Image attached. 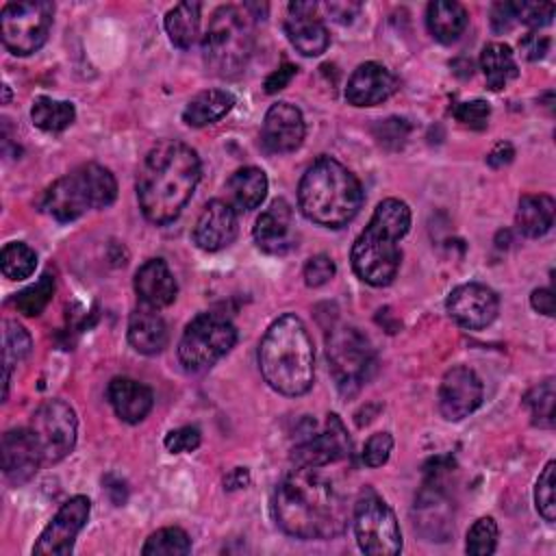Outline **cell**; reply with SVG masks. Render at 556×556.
Here are the masks:
<instances>
[{"label":"cell","instance_id":"1","mask_svg":"<svg viewBox=\"0 0 556 556\" xmlns=\"http://www.w3.org/2000/svg\"><path fill=\"white\" fill-rule=\"evenodd\" d=\"M274 517L282 532L304 541L334 539L348 526L343 497L311 467H295L280 480Z\"/></svg>","mask_w":556,"mask_h":556},{"label":"cell","instance_id":"2","mask_svg":"<svg viewBox=\"0 0 556 556\" xmlns=\"http://www.w3.org/2000/svg\"><path fill=\"white\" fill-rule=\"evenodd\" d=\"M200 172L198 152L182 141L165 139L150 148L135 182L143 217L159 226L174 222L191 200Z\"/></svg>","mask_w":556,"mask_h":556},{"label":"cell","instance_id":"3","mask_svg":"<svg viewBox=\"0 0 556 556\" xmlns=\"http://www.w3.org/2000/svg\"><path fill=\"white\" fill-rule=\"evenodd\" d=\"M258 369L265 382L289 397L304 395L315 380V350L304 321L285 313L271 321L258 343Z\"/></svg>","mask_w":556,"mask_h":556},{"label":"cell","instance_id":"4","mask_svg":"<svg viewBox=\"0 0 556 556\" xmlns=\"http://www.w3.org/2000/svg\"><path fill=\"white\" fill-rule=\"evenodd\" d=\"M363 204L358 178L337 159H315L298 185V206L306 219L326 228L352 222Z\"/></svg>","mask_w":556,"mask_h":556},{"label":"cell","instance_id":"5","mask_svg":"<svg viewBox=\"0 0 556 556\" xmlns=\"http://www.w3.org/2000/svg\"><path fill=\"white\" fill-rule=\"evenodd\" d=\"M408 204L397 198L382 200L352 245L350 261L354 274L371 287H387L400 269L402 252L397 241L408 232Z\"/></svg>","mask_w":556,"mask_h":556},{"label":"cell","instance_id":"6","mask_svg":"<svg viewBox=\"0 0 556 556\" xmlns=\"http://www.w3.org/2000/svg\"><path fill=\"white\" fill-rule=\"evenodd\" d=\"M115 195V176L98 163H83L43 191L41 208L56 222H74L91 208L111 206Z\"/></svg>","mask_w":556,"mask_h":556},{"label":"cell","instance_id":"7","mask_svg":"<svg viewBox=\"0 0 556 556\" xmlns=\"http://www.w3.org/2000/svg\"><path fill=\"white\" fill-rule=\"evenodd\" d=\"M254 50L252 13L237 4H222L211 15L202 37V56L206 67L222 78L239 76Z\"/></svg>","mask_w":556,"mask_h":556},{"label":"cell","instance_id":"8","mask_svg":"<svg viewBox=\"0 0 556 556\" xmlns=\"http://www.w3.org/2000/svg\"><path fill=\"white\" fill-rule=\"evenodd\" d=\"M237 341V328L217 313L195 315L178 343V358L187 371L200 374L226 356Z\"/></svg>","mask_w":556,"mask_h":556},{"label":"cell","instance_id":"9","mask_svg":"<svg viewBox=\"0 0 556 556\" xmlns=\"http://www.w3.org/2000/svg\"><path fill=\"white\" fill-rule=\"evenodd\" d=\"M54 4L48 0L9 2L0 13V35L4 48L15 56L37 52L52 28Z\"/></svg>","mask_w":556,"mask_h":556},{"label":"cell","instance_id":"10","mask_svg":"<svg viewBox=\"0 0 556 556\" xmlns=\"http://www.w3.org/2000/svg\"><path fill=\"white\" fill-rule=\"evenodd\" d=\"M332 378L341 393H356L374 374L376 356L371 343L356 328H337L326 343Z\"/></svg>","mask_w":556,"mask_h":556},{"label":"cell","instance_id":"11","mask_svg":"<svg viewBox=\"0 0 556 556\" xmlns=\"http://www.w3.org/2000/svg\"><path fill=\"white\" fill-rule=\"evenodd\" d=\"M354 534L365 554L395 556L402 549V530L389 504L376 495H363L354 506Z\"/></svg>","mask_w":556,"mask_h":556},{"label":"cell","instance_id":"12","mask_svg":"<svg viewBox=\"0 0 556 556\" xmlns=\"http://www.w3.org/2000/svg\"><path fill=\"white\" fill-rule=\"evenodd\" d=\"M28 430L37 441L43 463L50 465L63 460L74 450L78 419L67 402L48 400L30 415Z\"/></svg>","mask_w":556,"mask_h":556},{"label":"cell","instance_id":"13","mask_svg":"<svg viewBox=\"0 0 556 556\" xmlns=\"http://www.w3.org/2000/svg\"><path fill=\"white\" fill-rule=\"evenodd\" d=\"M350 450L352 443L348 430L343 421L332 413L326 417L319 430L315 428V421H306V428L302 430L291 450V460L295 467L317 469L343 460L345 456H350Z\"/></svg>","mask_w":556,"mask_h":556},{"label":"cell","instance_id":"14","mask_svg":"<svg viewBox=\"0 0 556 556\" xmlns=\"http://www.w3.org/2000/svg\"><path fill=\"white\" fill-rule=\"evenodd\" d=\"M91 513V502L85 495L70 497L52 517V521L43 528L37 543L33 545V554L37 556H67L74 549V541L78 532L85 528Z\"/></svg>","mask_w":556,"mask_h":556},{"label":"cell","instance_id":"15","mask_svg":"<svg viewBox=\"0 0 556 556\" xmlns=\"http://www.w3.org/2000/svg\"><path fill=\"white\" fill-rule=\"evenodd\" d=\"M445 308L458 326L467 330H482L497 317L500 300L486 285L465 282L450 291Z\"/></svg>","mask_w":556,"mask_h":556},{"label":"cell","instance_id":"16","mask_svg":"<svg viewBox=\"0 0 556 556\" xmlns=\"http://www.w3.org/2000/svg\"><path fill=\"white\" fill-rule=\"evenodd\" d=\"M482 393L478 374L465 365H456L445 371L439 384V410L447 421H460L480 406Z\"/></svg>","mask_w":556,"mask_h":556},{"label":"cell","instance_id":"17","mask_svg":"<svg viewBox=\"0 0 556 556\" xmlns=\"http://www.w3.org/2000/svg\"><path fill=\"white\" fill-rule=\"evenodd\" d=\"M285 33L291 46L304 56H319L330 43V35L315 2H289Z\"/></svg>","mask_w":556,"mask_h":556},{"label":"cell","instance_id":"18","mask_svg":"<svg viewBox=\"0 0 556 556\" xmlns=\"http://www.w3.org/2000/svg\"><path fill=\"white\" fill-rule=\"evenodd\" d=\"M306 135L302 111L289 102H276L263 117L261 141L271 154H287L302 146Z\"/></svg>","mask_w":556,"mask_h":556},{"label":"cell","instance_id":"19","mask_svg":"<svg viewBox=\"0 0 556 556\" xmlns=\"http://www.w3.org/2000/svg\"><path fill=\"white\" fill-rule=\"evenodd\" d=\"M0 460L2 473L11 484H24L37 473L39 465H43V458L28 426L13 428L2 434Z\"/></svg>","mask_w":556,"mask_h":556},{"label":"cell","instance_id":"20","mask_svg":"<svg viewBox=\"0 0 556 556\" xmlns=\"http://www.w3.org/2000/svg\"><path fill=\"white\" fill-rule=\"evenodd\" d=\"M237 230H239L237 211L230 206V202L211 200L198 215L191 237L200 250L217 252L228 248L235 241Z\"/></svg>","mask_w":556,"mask_h":556},{"label":"cell","instance_id":"21","mask_svg":"<svg viewBox=\"0 0 556 556\" xmlns=\"http://www.w3.org/2000/svg\"><path fill=\"white\" fill-rule=\"evenodd\" d=\"M254 241L265 254H285L295 245V222L287 200H274L254 224Z\"/></svg>","mask_w":556,"mask_h":556},{"label":"cell","instance_id":"22","mask_svg":"<svg viewBox=\"0 0 556 556\" xmlns=\"http://www.w3.org/2000/svg\"><path fill=\"white\" fill-rule=\"evenodd\" d=\"M397 89L395 76L380 63H361L348 78L345 100L352 106H376L391 98Z\"/></svg>","mask_w":556,"mask_h":556},{"label":"cell","instance_id":"23","mask_svg":"<svg viewBox=\"0 0 556 556\" xmlns=\"http://www.w3.org/2000/svg\"><path fill=\"white\" fill-rule=\"evenodd\" d=\"M135 293L141 304L152 308L169 306L176 300L178 285L163 258H150L135 271Z\"/></svg>","mask_w":556,"mask_h":556},{"label":"cell","instance_id":"24","mask_svg":"<svg viewBox=\"0 0 556 556\" xmlns=\"http://www.w3.org/2000/svg\"><path fill=\"white\" fill-rule=\"evenodd\" d=\"M106 397L115 415L126 424H139L148 417L154 404L150 387L132 378H113L106 387Z\"/></svg>","mask_w":556,"mask_h":556},{"label":"cell","instance_id":"25","mask_svg":"<svg viewBox=\"0 0 556 556\" xmlns=\"http://www.w3.org/2000/svg\"><path fill=\"white\" fill-rule=\"evenodd\" d=\"M128 341L130 345L146 356L159 354L167 345V326L159 315V308L137 306L128 317Z\"/></svg>","mask_w":556,"mask_h":556},{"label":"cell","instance_id":"26","mask_svg":"<svg viewBox=\"0 0 556 556\" xmlns=\"http://www.w3.org/2000/svg\"><path fill=\"white\" fill-rule=\"evenodd\" d=\"M556 217V202L547 193H528L519 198L515 224L517 230L526 237H543L552 230Z\"/></svg>","mask_w":556,"mask_h":556},{"label":"cell","instance_id":"27","mask_svg":"<svg viewBox=\"0 0 556 556\" xmlns=\"http://www.w3.org/2000/svg\"><path fill=\"white\" fill-rule=\"evenodd\" d=\"M232 104H235V98H232L230 91H226V89H204L187 102V106L182 111V122L191 128H202V126L215 124L224 115L230 113Z\"/></svg>","mask_w":556,"mask_h":556},{"label":"cell","instance_id":"28","mask_svg":"<svg viewBox=\"0 0 556 556\" xmlns=\"http://www.w3.org/2000/svg\"><path fill=\"white\" fill-rule=\"evenodd\" d=\"M230 206L235 211H254L267 195V176L258 167H241L228 178Z\"/></svg>","mask_w":556,"mask_h":556},{"label":"cell","instance_id":"29","mask_svg":"<svg viewBox=\"0 0 556 556\" xmlns=\"http://www.w3.org/2000/svg\"><path fill=\"white\" fill-rule=\"evenodd\" d=\"M426 24L430 35L441 43L456 41L467 26V11L454 0H434L426 9Z\"/></svg>","mask_w":556,"mask_h":556},{"label":"cell","instance_id":"30","mask_svg":"<svg viewBox=\"0 0 556 556\" xmlns=\"http://www.w3.org/2000/svg\"><path fill=\"white\" fill-rule=\"evenodd\" d=\"M480 70L484 72L486 78V87L493 91H500L506 87L508 80L517 78L519 67L515 61V54L510 50V46L493 41L486 43L480 52Z\"/></svg>","mask_w":556,"mask_h":556},{"label":"cell","instance_id":"31","mask_svg":"<svg viewBox=\"0 0 556 556\" xmlns=\"http://www.w3.org/2000/svg\"><path fill=\"white\" fill-rule=\"evenodd\" d=\"M200 2H180L167 11L165 30L174 46L187 50L200 39Z\"/></svg>","mask_w":556,"mask_h":556},{"label":"cell","instance_id":"32","mask_svg":"<svg viewBox=\"0 0 556 556\" xmlns=\"http://www.w3.org/2000/svg\"><path fill=\"white\" fill-rule=\"evenodd\" d=\"M30 119L43 132H61L76 119V109L67 100L39 96L30 106Z\"/></svg>","mask_w":556,"mask_h":556},{"label":"cell","instance_id":"33","mask_svg":"<svg viewBox=\"0 0 556 556\" xmlns=\"http://www.w3.org/2000/svg\"><path fill=\"white\" fill-rule=\"evenodd\" d=\"M191 552V539L182 528L169 526L152 532L141 547L143 556H185Z\"/></svg>","mask_w":556,"mask_h":556},{"label":"cell","instance_id":"34","mask_svg":"<svg viewBox=\"0 0 556 556\" xmlns=\"http://www.w3.org/2000/svg\"><path fill=\"white\" fill-rule=\"evenodd\" d=\"M554 404H556V391H554L552 378L534 384L523 395V406L530 410L532 424L539 428H554Z\"/></svg>","mask_w":556,"mask_h":556},{"label":"cell","instance_id":"35","mask_svg":"<svg viewBox=\"0 0 556 556\" xmlns=\"http://www.w3.org/2000/svg\"><path fill=\"white\" fill-rule=\"evenodd\" d=\"M37 267V254L22 241H11L0 252V269L9 280H24Z\"/></svg>","mask_w":556,"mask_h":556},{"label":"cell","instance_id":"36","mask_svg":"<svg viewBox=\"0 0 556 556\" xmlns=\"http://www.w3.org/2000/svg\"><path fill=\"white\" fill-rule=\"evenodd\" d=\"M54 295V276L52 274H43L35 285L22 289L13 304L15 308L26 315V317H37L39 313H43V308L48 306V302Z\"/></svg>","mask_w":556,"mask_h":556},{"label":"cell","instance_id":"37","mask_svg":"<svg viewBox=\"0 0 556 556\" xmlns=\"http://www.w3.org/2000/svg\"><path fill=\"white\" fill-rule=\"evenodd\" d=\"M554 473H556V463L549 460L539 473V480L534 486L536 510L547 523H554L556 519V476Z\"/></svg>","mask_w":556,"mask_h":556},{"label":"cell","instance_id":"38","mask_svg":"<svg viewBox=\"0 0 556 556\" xmlns=\"http://www.w3.org/2000/svg\"><path fill=\"white\" fill-rule=\"evenodd\" d=\"M497 545V523L493 517H480L467 530L465 552L471 556H489Z\"/></svg>","mask_w":556,"mask_h":556},{"label":"cell","instance_id":"39","mask_svg":"<svg viewBox=\"0 0 556 556\" xmlns=\"http://www.w3.org/2000/svg\"><path fill=\"white\" fill-rule=\"evenodd\" d=\"M4 369L11 371L13 365L22 363L28 354H30V348H33V341H30V334L24 330V326H20L17 321H11L7 319L4 321Z\"/></svg>","mask_w":556,"mask_h":556},{"label":"cell","instance_id":"40","mask_svg":"<svg viewBox=\"0 0 556 556\" xmlns=\"http://www.w3.org/2000/svg\"><path fill=\"white\" fill-rule=\"evenodd\" d=\"M554 11L556 7L552 2H515V20L530 28L547 26L554 17Z\"/></svg>","mask_w":556,"mask_h":556},{"label":"cell","instance_id":"41","mask_svg":"<svg viewBox=\"0 0 556 556\" xmlns=\"http://www.w3.org/2000/svg\"><path fill=\"white\" fill-rule=\"evenodd\" d=\"M393 452V437L389 432H376L367 439L363 447V463L371 469L382 467Z\"/></svg>","mask_w":556,"mask_h":556},{"label":"cell","instance_id":"42","mask_svg":"<svg viewBox=\"0 0 556 556\" xmlns=\"http://www.w3.org/2000/svg\"><path fill=\"white\" fill-rule=\"evenodd\" d=\"M337 267H334V261L328 256V254H315L306 261L304 265V282L306 287H321L326 285L332 276H334Z\"/></svg>","mask_w":556,"mask_h":556},{"label":"cell","instance_id":"43","mask_svg":"<svg viewBox=\"0 0 556 556\" xmlns=\"http://www.w3.org/2000/svg\"><path fill=\"white\" fill-rule=\"evenodd\" d=\"M200 441H202V434L195 426H180L176 430H169L163 443L172 454H187V452H193L200 445Z\"/></svg>","mask_w":556,"mask_h":556},{"label":"cell","instance_id":"44","mask_svg":"<svg viewBox=\"0 0 556 556\" xmlns=\"http://www.w3.org/2000/svg\"><path fill=\"white\" fill-rule=\"evenodd\" d=\"M491 115V106L489 102L484 100H471V102H460L456 109H454V117L460 122V124H467V126H473V128H482L486 124Z\"/></svg>","mask_w":556,"mask_h":556},{"label":"cell","instance_id":"45","mask_svg":"<svg viewBox=\"0 0 556 556\" xmlns=\"http://www.w3.org/2000/svg\"><path fill=\"white\" fill-rule=\"evenodd\" d=\"M515 22V2H497L491 7V26L495 33L510 30Z\"/></svg>","mask_w":556,"mask_h":556},{"label":"cell","instance_id":"46","mask_svg":"<svg viewBox=\"0 0 556 556\" xmlns=\"http://www.w3.org/2000/svg\"><path fill=\"white\" fill-rule=\"evenodd\" d=\"M295 72H298V67H295L293 63H282L278 70H274V72L265 78V91H267V93H276V91L285 89V87L291 83V78L295 76Z\"/></svg>","mask_w":556,"mask_h":556},{"label":"cell","instance_id":"47","mask_svg":"<svg viewBox=\"0 0 556 556\" xmlns=\"http://www.w3.org/2000/svg\"><path fill=\"white\" fill-rule=\"evenodd\" d=\"M519 48H521V52H523L526 59L536 61V59H541V56L547 52L549 39H547V37H541L539 33H530V35H526V37L519 41Z\"/></svg>","mask_w":556,"mask_h":556},{"label":"cell","instance_id":"48","mask_svg":"<svg viewBox=\"0 0 556 556\" xmlns=\"http://www.w3.org/2000/svg\"><path fill=\"white\" fill-rule=\"evenodd\" d=\"M530 304H532L534 311H539L547 317H554V293H552V289H545V287L534 289L532 295H530Z\"/></svg>","mask_w":556,"mask_h":556},{"label":"cell","instance_id":"49","mask_svg":"<svg viewBox=\"0 0 556 556\" xmlns=\"http://www.w3.org/2000/svg\"><path fill=\"white\" fill-rule=\"evenodd\" d=\"M513 156H515V148H513L508 141H500V143H495V148L486 154V163H489L491 167H504V165H508V163L513 161Z\"/></svg>","mask_w":556,"mask_h":556},{"label":"cell","instance_id":"50","mask_svg":"<svg viewBox=\"0 0 556 556\" xmlns=\"http://www.w3.org/2000/svg\"><path fill=\"white\" fill-rule=\"evenodd\" d=\"M358 9H361V4H352V2H330L328 4V11L339 22H352V17L358 13Z\"/></svg>","mask_w":556,"mask_h":556},{"label":"cell","instance_id":"51","mask_svg":"<svg viewBox=\"0 0 556 556\" xmlns=\"http://www.w3.org/2000/svg\"><path fill=\"white\" fill-rule=\"evenodd\" d=\"M248 480H250L248 469L237 467V469H232V471L224 478V484H226L228 489H241V486H245V484H248Z\"/></svg>","mask_w":556,"mask_h":556}]
</instances>
